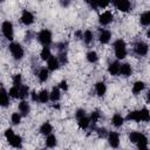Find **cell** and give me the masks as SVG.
Instances as JSON below:
<instances>
[{"mask_svg": "<svg viewBox=\"0 0 150 150\" xmlns=\"http://www.w3.org/2000/svg\"><path fill=\"white\" fill-rule=\"evenodd\" d=\"M59 59H60L61 63H66L67 62V54H66V52H61L60 55H59Z\"/></svg>", "mask_w": 150, "mask_h": 150, "instance_id": "obj_38", "label": "cell"}, {"mask_svg": "<svg viewBox=\"0 0 150 150\" xmlns=\"http://www.w3.org/2000/svg\"><path fill=\"white\" fill-rule=\"evenodd\" d=\"M112 124L115 127H121L123 124V117L121 115H118V114L114 115V117H112Z\"/></svg>", "mask_w": 150, "mask_h": 150, "instance_id": "obj_24", "label": "cell"}, {"mask_svg": "<svg viewBox=\"0 0 150 150\" xmlns=\"http://www.w3.org/2000/svg\"><path fill=\"white\" fill-rule=\"evenodd\" d=\"M108 141H109V144L112 146V148H117L118 144H120V138H118V135L116 132H110L109 136H108Z\"/></svg>", "mask_w": 150, "mask_h": 150, "instance_id": "obj_9", "label": "cell"}, {"mask_svg": "<svg viewBox=\"0 0 150 150\" xmlns=\"http://www.w3.org/2000/svg\"><path fill=\"white\" fill-rule=\"evenodd\" d=\"M112 2L117 7V9L121 11V12H128L130 9V2H129V0H112Z\"/></svg>", "mask_w": 150, "mask_h": 150, "instance_id": "obj_5", "label": "cell"}, {"mask_svg": "<svg viewBox=\"0 0 150 150\" xmlns=\"http://www.w3.org/2000/svg\"><path fill=\"white\" fill-rule=\"evenodd\" d=\"M83 39H84V41H86L87 43L91 42V40H93V33H91L90 30H86L84 34H83Z\"/></svg>", "mask_w": 150, "mask_h": 150, "instance_id": "obj_33", "label": "cell"}, {"mask_svg": "<svg viewBox=\"0 0 150 150\" xmlns=\"http://www.w3.org/2000/svg\"><path fill=\"white\" fill-rule=\"evenodd\" d=\"M127 118H128V120H132V121H136V122L141 121L139 111H131V112H129V114H128V116H127Z\"/></svg>", "mask_w": 150, "mask_h": 150, "instance_id": "obj_25", "label": "cell"}, {"mask_svg": "<svg viewBox=\"0 0 150 150\" xmlns=\"http://www.w3.org/2000/svg\"><path fill=\"white\" fill-rule=\"evenodd\" d=\"M89 122H90V120L88 117H86V116H82V117L79 118V125L82 129H87L88 125H89Z\"/></svg>", "mask_w": 150, "mask_h": 150, "instance_id": "obj_19", "label": "cell"}, {"mask_svg": "<svg viewBox=\"0 0 150 150\" xmlns=\"http://www.w3.org/2000/svg\"><path fill=\"white\" fill-rule=\"evenodd\" d=\"M82 116H86V111L82 110V109H79L77 112H76V117L80 118V117H82Z\"/></svg>", "mask_w": 150, "mask_h": 150, "instance_id": "obj_43", "label": "cell"}, {"mask_svg": "<svg viewBox=\"0 0 150 150\" xmlns=\"http://www.w3.org/2000/svg\"><path fill=\"white\" fill-rule=\"evenodd\" d=\"M110 38H111V34H110L109 30H102L101 34H100V41L102 43H108Z\"/></svg>", "mask_w": 150, "mask_h": 150, "instance_id": "obj_14", "label": "cell"}, {"mask_svg": "<svg viewBox=\"0 0 150 150\" xmlns=\"http://www.w3.org/2000/svg\"><path fill=\"white\" fill-rule=\"evenodd\" d=\"M75 35H76V36L80 39V38H81V32H76V33H75Z\"/></svg>", "mask_w": 150, "mask_h": 150, "instance_id": "obj_48", "label": "cell"}, {"mask_svg": "<svg viewBox=\"0 0 150 150\" xmlns=\"http://www.w3.org/2000/svg\"><path fill=\"white\" fill-rule=\"evenodd\" d=\"M39 41L43 45V46H48L52 42V33L47 29H43L39 33Z\"/></svg>", "mask_w": 150, "mask_h": 150, "instance_id": "obj_3", "label": "cell"}, {"mask_svg": "<svg viewBox=\"0 0 150 150\" xmlns=\"http://www.w3.org/2000/svg\"><path fill=\"white\" fill-rule=\"evenodd\" d=\"M98 118H100V112H98V111H94V112L91 114V121H93L94 123H96V122L98 121Z\"/></svg>", "mask_w": 150, "mask_h": 150, "instance_id": "obj_39", "label": "cell"}, {"mask_svg": "<svg viewBox=\"0 0 150 150\" xmlns=\"http://www.w3.org/2000/svg\"><path fill=\"white\" fill-rule=\"evenodd\" d=\"M0 1H2V0H0Z\"/></svg>", "mask_w": 150, "mask_h": 150, "instance_id": "obj_49", "label": "cell"}, {"mask_svg": "<svg viewBox=\"0 0 150 150\" xmlns=\"http://www.w3.org/2000/svg\"><path fill=\"white\" fill-rule=\"evenodd\" d=\"M40 131H41L43 135H49V134L52 132V125H50L49 123H45V124L41 125Z\"/></svg>", "mask_w": 150, "mask_h": 150, "instance_id": "obj_26", "label": "cell"}, {"mask_svg": "<svg viewBox=\"0 0 150 150\" xmlns=\"http://www.w3.org/2000/svg\"><path fill=\"white\" fill-rule=\"evenodd\" d=\"M0 105L1 107H7L8 105V95L2 88L0 89Z\"/></svg>", "mask_w": 150, "mask_h": 150, "instance_id": "obj_12", "label": "cell"}, {"mask_svg": "<svg viewBox=\"0 0 150 150\" xmlns=\"http://www.w3.org/2000/svg\"><path fill=\"white\" fill-rule=\"evenodd\" d=\"M39 79H40V81H42V82L48 79V70H47L46 68H42V69L39 71Z\"/></svg>", "mask_w": 150, "mask_h": 150, "instance_id": "obj_30", "label": "cell"}, {"mask_svg": "<svg viewBox=\"0 0 150 150\" xmlns=\"http://www.w3.org/2000/svg\"><path fill=\"white\" fill-rule=\"evenodd\" d=\"M97 54L95 53V52H89L88 54H87V60L89 61V62H96L97 61Z\"/></svg>", "mask_w": 150, "mask_h": 150, "instance_id": "obj_32", "label": "cell"}, {"mask_svg": "<svg viewBox=\"0 0 150 150\" xmlns=\"http://www.w3.org/2000/svg\"><path fill=\"white\" fill-rule=\"evenodd\" d=\"M129 138H130V141H131L132 143H138V142H141V141H146V137H145L143 134L137 132V131L131 132L130 136H129Z\"/></svg>", "mask_w": 150, "mask_h": 150, "instance_id": "obj_7", "label": "cell"}, {"mask_svg": "<svg viewBox=\"0 0 150 150\" xmlns=\"http://www.w3.org/2000/svg\"><path fill=\"white\" fill-rule=\"evenodd\" d=\"M135 52H136L138 55L144 56V55H146V53H148V46H146L144 42H137V43L135 45Z\"/></svg>", "mask_w": 150, "mask_h": 150, "instance_id": "obj_6", "label": "cell"}, {"mask_svg": "<svg viewBox=\"0 0 150 150\" xmlns=\"http://www.w3.org/2000/svg\"><path fill=\"white\" fill-rule=\"evenodd\" d=\"M2 33L7 40L13 39V25L9 21H5L2 23Z\"/></svg>", "mask_w": 150, "mask_h": 150, "instance_id": "obj_4", "label": "cell"}, {"mask_svg": "<svg viewBox=\"0 0 150 150\" xmlns=\"http://www.w3.org/2000/svg\"><path fill=\"white\" fill-rule=\"evenodd\" d=\"M120 63L118 62H112V63H110V66H109V68H108V70H109V73L111 74V75H117L118 73H120Z\"/></svg>", "mask_w": 150, "mask_h": 150, "instance_id": "obj_15", "label": "cell"}, {"mask_svg": "<svg viewBox=\"0 0 150 150\" xmlns=\"http://www.w3.org/2000/svg\"><path fill=\"white\" fill-rule=\"evenodd\" d=\"M55 144H56V138H55V136H54V135L47 136V138H46V145L49 146V148H53Z\"/></svg>", "mask_w": 150, "mask_h": 150, "instance_id": "obj_27", "label": "cell"}, {"mask_svg": "<svg viewBox=\"0 0 150 150\" xmlns=\"http://www.w3.org/2000/svg\"><path fill=\"white\" fill-rule=\"evenodd\" d=\"M9 50H11L12 55L14 56V59H16V60H20L23 56V49L19 43H14V42L11 43L9 45Z\"/></svg>", "mask_w": 150, "mask_h": 150, "instance_id": "obj_2", "label": "cell"}, {"mask_svg": "<svg viewBox=\"0 0 150 150\" xmlns=\"http://www.w3.org/2000/svg\"><path fill=\"white\" fill-rule=\"evenodd\" d=\"M143 89H144V83H143V82H141V81L135 82V84H134V87H132L134 94H138V93H141Z\"/></svg>", "mask_w": 150, "mask_h": 150, "instance_id": "obj_20", "label": "cell"}, {"mask_svg": "<svg viewBox=\"0 0 150 150\" xmlns=\"http://www.w3.org/2000/svg\"><path fill=\"white\" fill-rule=\"evenodd\" d=\"M32 98H33L34 101H36V100H38V97H36V94H35V93H32Z\"/></svg>", "mask_w": 150, "mask_h": 150, "instance_id": "obj_47", "label": "cell"}, {"mask_svg": "<svg viewBox=\"0 0 150 150\" xmlns=\"http://www.w3.org/2000/svg\"><path fill=\"white\" fill-rule=\"evenodd\" d=\"M111 20H112V15L110 12H104L100 15V23L101 25H108L111 22Z\"/></svg>", "mask_w": 150, "mask_h": 150, "instance_id": "obj_10", "label": "cell"}, {"mask_svg": "<svg viewBox=\"0 0 150 150\" xmlns=\"http://www.w3.org/2000/svg\"><path fill=\"white\" fill-rule=\"evenodd\" d=\"M50 56V49L48 48V46H46L42 50H41V59L42 60H48Z\"/></svg>", "mask_w": 150, "mask_h": 150, "instance_id": "obj_29", "label": "cell"}, {"mask_svg": "<svg viewBox=\"0 0 150 150\" xmlns=\"http://www.w3.org/2000/svg\"><path fill=\"white\" fill-rule=\"evenodd\" d=\"M139 116H141V120L142 121H149V111H148V109H145V108H143L141 111H139Z\"/></svg>", "mask_w": 150, "mask_h": 150, "instance_id": "obj_31", "label": "cell"}, {"mask_svg": "<svg viewBox=\"0 0 150 150\" xmlns=\"http://www.w3.org/2000/svg\"><path fill=\"white\" fill-rule=\"evenodd\" d=\"M38 100H39L40 102H42V103H46V102L49 100V93H48L47 90H42V91H40Z\"/></svg>", "mask_w": 150, "mask_h": 150, "instance_id": "obj_22", "label": "cell"}, {"mask_svg": "<svg viewBox=\"0 0 150 150\" xmlns=\"http://www.w3.org/2000/svg\"><path fill=\"white\" fill-rule=\"evenodd\" d=\"M13 83H14V86H15V87H18V88L21 86V75H20V74H16V75L14 76Z\"/></svg>", "mask_w": 150, "mask_h": 150, "instance_id": "obj_35", "label": "cell"}, {"mask_svg": "<svg viewBox=\"0 0 150 150\" xmlns=\"http://www.w3.org/2000/svg\"><path fill=\"white\" fill-rule=\"evenodd\" d=\"M148 141H141V142H138L137 143V145H138V148L139 149H148Z\"/></svg>", "mask_w": 150, "mask_h": 150, "instance_id": "obj_40", "label": "cell"}, {"mask_svg": "<svg viewBox=\"0 0 150 150\" xmlns=\"http://www.w3.org/2000/svg\"><path fill=\"white\" fill-rule=\"evenodd\" d=\"M105 90H107V88H105L104 82H98V83H96V91H97V95L103 96V95L105 94Z\"/></svg>", "mask_w": 150, "mask_h": 150, "instance_id": "obj_18", "label": "cell"}, {"mask_svg": "<svg viewBox=\"0 0 150 150\" xmlns=\"http://www.w3.org/2000/svg\"><path fill=\"white\" fill-rule=\"evenodd\" d=\"M20 120H21V116L19 115V114H13L12 115V122H13V124H19L20 123Z\"/></svg>", "mask_w": 150, "mask_h": 150, "instance_id": "obj_36", "label": "cell"}, {"mask_svg": "<svg viewBox=\"0 0 150 150\" xmlns=\"http://www.w3.org/2000/svg\"><path fill=\"white\" fill-rule=\"evenodd\" d=\"M88 1H89V4H90L91 7H94V8L97 7V0H88Z\"/></svg>", "mask_w": 150, "mask_h": 150, "instance_id": "obj_45", "label": "cell"}, {"mask_svg": "<svg viewBox=\"0 0 150 150\" xmlns=\"http://www.w3.org/2000/svg\"><path fill=\"white\" fill-rule=\"evenodd\" d=\"M108 5H109V0H97V6H98V7L104 8V7H107Z\"/></svg>", "mask_w": 150, "mask_h": 150, "instance_id": "obj_37", "label": "cell"}, {"mask_svg": "<svg viewBox=\"0 0 150 150\" xmlns=\"http://www.w3.org/2000/svg\"><path fill=\"white\" fill-rule=\"evenodd\" d=\"M21 21L25 23V25H30V23H33V21H34V16H33V14L30 13V12H28V11H23V13H22V16H21Z\"/></svg>", "mask_w": 150, "mask_h": 150, "instance_id": "obj_8", "label": "cell"}, {"mask_svg": "<svg viewBox=\"0 0 150 150\" xmlns=\"http://www.w3.org/2000/svg\"><path fill=\"white\" fill-rule=\"evenodd\" d=\"M48 61V68L50 70H55L59 68V59H56L55 56H49V59L47 60Z\"/></svg>", "mask_w": 150, "mask_h": 150, "instance_id": "obj_11", "label": "cell"}, {"mask_svg": "<svg viewBox=\"0 0 150 150\" xmlns=\"http://www.w3.org/2000/svg\"><path fill=\"white\" fill-rule=\"evenodd\" d=\"M115 47V54L117 59H124L127 55V48H125V42L123 40H117L114 43Z\"/></svg>", "mask_w": 150, "mask_h": 150, "instance_id": "obj_1", "label": "cell"}, {"mask_svg": "<svg viewBox=\"0 0 150 150\" xmlns=\"http://www.w3.org/2000/svg\"><path fill=\"white\" fill-rule=\"evenodd\" d=\"M19 110H20V112H21L22 115L26 116V115L29 112V105H28V103L25 102V101L20 102V103H19Z\"/></svg>", "mask_w": 150, "mask_h": 150, "instance_id": "obj_17", "label": "cell"}, {"mask_svg": "<svg viewBox=\"0 0 150 150\" xmlns=\"http://www.w3.org/2000/svg\"><path fill=\"white\" fill-rule=\"evenodd\" d=\"M141 23L144 26H148L150 23V13L149 12H145L141 15Z\"/></svg>", "mask_w": 150, "mask_h": 150, "instance_id": "obj_23", "label": "cell"}, {"mask_svg": "<svg viewBox=\"0 0 150 150\" xmlns=\"http://www.w3.org/2000/svg\"><path fill=\"white\" fill-rule=\"evenodd\" d=\"M60 88L63 89V90H67V88H68L67 82H66V81H61V82H60Z\"/></svg>", "mask_w": 150, "mask_h": 150, "instance_id": "obj_44", "label": "cell"}, {"mask_svg": "<svg viewBox=\"0 0 150 150\" xmlns=\"http://www.w3.org/2000/svg\"><path fill=\"white\" fill-rule=\"evenodd\" d=\"M9 96H12V97H14V98H18L19 97V88L18 87H13V88H11L9 89Z\"/></svg>", "mask_w": 150, "mask_h": 150, "instance_id": "obj_34", "label": "cell"}, {"mask_svg": "<svg viewBox=\"0 0 150 150\" xmlns=\"http://www.w3.org/2000/svg\"><path fill=\"white\" fill-rule=\"evenodd\" d=\"M97 134H98L100 137H104L107 135V130L103 129V128H100V129H97Z\"/></svg>", "mask_w": 150, "mask_h": 150, "instance_id": "obj_41", "label": "cell"}, {"mask_svg": "<svg viewBox=\"0 0 150 150\" xmlns=\"http://www.w3.org/2000/svg\"><path fill=\"white\" fill-rule=\"evenodd\" d=\"M8 143L12 145V146H20V144H21V137L20 136H16V135H13L12 137H9L8 139Z\"/></svg>", "mask_w": 150, "mask_h": 150, "instance_id": "obj_13", "label": "cell"}, {"mask_svg": "<svg viewBox=\"0 0 150 150\" xmlns=\"http://www.w3.org/2000/svg\"><path fill=\"white\" fill-rule=\"evenodd\" d=\"M120 73L123 76H129L131 74V67L128 63H123L122 66H120Z\"/></svg>", "mask_w": 150, "mask_h": 150, "instance_id": "obj_16", "label": "cell"}, {"mask_svg": "<svg viewBox=\"0 0 150 150\" xmlns=\"http://www.w3.org/2000/svg\"><path fill=\"white\" fill-rule=\"evenodd\" d=\"M49 98L53 101V102H56L59 98H60V91H59V88H53L52 93L49 94Z\"/></svg>", "mask_w": 150, "mask_h": 150, "instance_id": "obj_21", "label": "cell"}, {"mask_svg": "<svg viewBox=\"0 0 150 150\" xmlns=\"http://www.w3.org/2000/svg\"><path fill=\"white\" fill-rule=\"evenodd\" d=\"M61 5H62L63 7L68 6V5H69V0H61Z\"/></svg>", "mask_w": 150, "mask_h": 150, "instance_id": "obj_46", "label": "cell"}, {"mask_svg": "<svg viewBox=\"0 0 150 150\" xmlns=\"http://www.w3.org/2000/svg\"><path fill=\"white\" fill-rule=\"evenodd\" d=\"M13 135H14V132H13V130H12V129H7V130L5 131V136H6V138H7V139H8L9 137H12Z\"/></svg>", "mask_w": 150, "mask_h": 150, "instance_id": "obj_42", "label": "cell"}, {"mask_svg": "<svg viewBox=\"0 0 150 150\" xmlns=\"http://www.w3.org/2000/svg\"><path fill=\"white\" fill-rule=\"evenodd\" d=\"M28 95V87L26 86H20L19 87V97L20 98H25Z\"/></svg>", "mask_w": 150, "mask_h": 150, "instance_id": "obj_28", "label": "cell"}]
</instances>
